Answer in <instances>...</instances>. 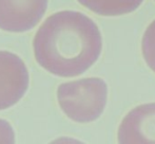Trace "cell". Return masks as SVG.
Segmentation results:
<instances>
[{
  "mask_svg": "<svg viewBox=\"0 0 155 144\" xmlns=\"http://www.w3.org/2000/svg\"><path fill=\"white\" fill-rule=\"evenodd\" d=\"M49 144H86L82 141L78 140L75 138H71V137H59V138L55 139Z\"/></svg>",
  "mask_w": 155,
  "mask_h": 144,
  "instance_id": "9",
  "label": "cell"
},
{
  "mask_svg": "<svg viewBox=\"0 0 155 144\" xmlns=\"http://www.w3.org/2000/svg\"><path fill=\"white\" fill-rule=\"evenodd\" d=\"M49 0H0V29L22 33L36 27L45 14Z\"/></svg>",
  "mask_w": 155,
  "mask_h": 144,
  "instance_id": "4",
  "label": "cell"
},
{
  "mask_svg": "<svg viewBox=\"0 0 155 144\" xmlns=\"http://www.w3.org/2000/svg\"><path fill=\"white\" fill-rule=\"evenodd\" d=\"M117 140L118 144H155V103L129 111L119 124Z\"/></svg>",
  "mask_w": 155,
  "mask_h": 144,
  "instance_id": "5",
  "label": "cell"
},
{
  "mask_svg": "<svg viewBox=\"0 0 155 144\" xmlns=\"http://www.w3.org/2000/svg\"><path fill=\"white\" fill-rule=\"evenodd\" d=\"M29 84L30 74L25 62L15 53L0 51V110L18 103Z\"/></svg>",
  "mask_w": 155,
  "mask_h": 144,
  "instance_id": "3",
  "label": "cell"
},
{
  "mask_svg": "<svg viewBox=\"0 0 155 144\" xmlns=\"http://www.w3.org/2000/svg\"><path fill=\"white\" fill-rule=\"evenodd\" d=\"M82 6L100 16L117 17L136 11L143 0H77Z\"/></svg>",
  "mask_w": 155,
  "mask_h": 144,
  "instance_id": "6",
  "label": "cell"
},
{
  "mask_svg": "<svg viewBox=\"0 0 155 144\" xmlns=\"http://www.w3.org/2000/svg\"><path fill=\"white\" fill-rule=\"evenodd\" d=\"M35 60L40 67L60 77L84 73L102 51L99 28L87 15L60 11L50 15L33 40Z\"/></svg>",
  "mask_w": 155,
  "mask_h": 144,
  "instance_id": "1",
  "label": "cell"
},
{
  "mask_svg": "<svg viewBox=\"0 0 155 144\" xmlns=\"http://www.w3.org/2000/svg\"><path fill=\"white\" fill-rule=\"evenodd\" d=\"M62 112L77 123H90L102 115L108 102V85L102 78L87 77L62 83L57 88Z\"/></svg>",
  "mask_w": 155,
  "mask_h": 144,
  "instance_id": "2",
  "label": "cell"
},
{
  "mask_svg": "<svg viewBox=\"0 0 155 144\" xmlns=\"http://www.w3.org/2000/svg\"><path fill=\"white\" fill-rule=\"evenodd\" d=\"M15 132L6 120L0 119V144H15Z\"/></svg>",
  "mask_w": 155,
  "mask_h": 144,
  "instance_id": "8",
  "label": "cell"
},
{
  "mask_svg": "<svg viewBox=\"0 0 155 144\" xmlns=\"http://www.w3.org/2000/svg\"><path fill=\"white\" fill-rule=\"evenodd\" d=\"M141 53L148 67L155 72V20L148 26L143 33L141 39Z\"/></svg>",
  "mask_w": 155,
  "mask_h": 144,
  "instance_id": "7",
  "label": "cell"
}]
</instances>
